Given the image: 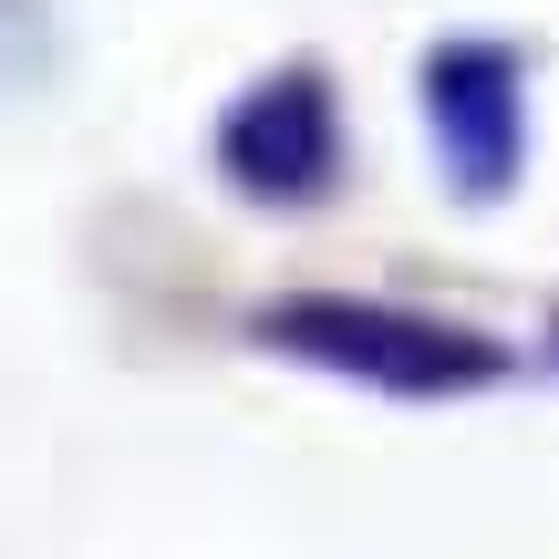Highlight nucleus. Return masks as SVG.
<instances>
[{"instance_id":"2","label":"nucleus","mask_w":559,"mask_h":559,"mask_svg":"<svg viewBox=\"0 0 559 559\" xmlns=\"http://www.w3.org/2000/svg\"><path fill=\"white\" fill-rule=\"evenodd\" d=\"M425 124H436L445 166H456L466 198H508L528 156V104H519V52L498 41H445L425 62Z\"/></svg>"},{"instance_id":"4","label":"nucleus","mask_w":559,"mask_h":559,"mask_svg":"<svg viewBox=\"0 0 559 559\" xmlns=\"http://www.w3.org/2000/svg\"><path fill=\"white\" fill-rule=\"evenodd\" d=\"M549 342H559V321H549Z\"/></svg>"},{"instance_id":"1","label":"nucleus","mask_w":559,"mask_h":559,"mask_svg":"<svg viewBox=\"0 0 559 559\" xmlns=\"http://www.w3.org/2000/svg\"><path fill=\"white\" fill-rule=\"evenodd\" d=\"M260 342L290 362H321V373H362L383 394H477L508 373L487 332L394 311V300H280V311H260Z\"/></svg>"},{"instance_id":"3","label":"nucleus","mask_w":559,"mask_h":559,"mask_svg":"<svg viewBox=\"0 0 559 559\" xmlns=\"http://www.w3.org/2000/svg\"><path fill=\"white\" fill-rule=\"evenodd\" d=\"M218 156L249 198H321L342 166V124H332V83L321 73H280L260 94H239V115L218 124Z\"/></svg>"}]
</instances>
